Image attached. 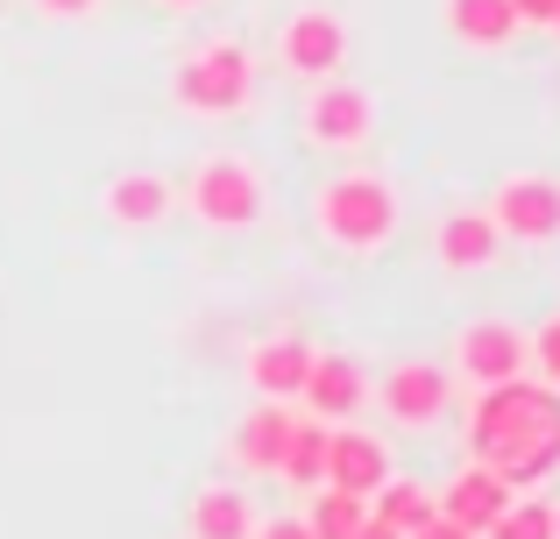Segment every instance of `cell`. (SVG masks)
Here are the masks:
<instances>
[{"label":"cell","mask_w":560,"mask_h":539,"mask_svg":"<svg viewBox=\"0 0 560 539\" xmlns=\"http://www.w3.org/2000/svg\"><path fill=\"white\" fill-rule=\"evenodd\" d=\"M468 461H482L490 476H504L511 490H533L560 469V390L539 376H511L490 384L468 405Z\"/></svg>","instance_id":"6da1fadb"},{"label":"cell","mask_w":560,"mask_h":539,"mask_svg":"<svg viewBox=\"0 0 560 539\" xmlns=\"http://www.w3.org/2000/svg\"><path fill=\"white\" fill-rule=\"evenodd\" d=\"M313 221H319V235H327L334 249L376 256V249H390V242H397L405 207H397V185L390 178H376V171H341L334 185H319Z\"/></svg>","instance_id":"7a4b0ae2"},{"label":"cell","mask_w":560,"mask_h":539,"mask_svg":"<svg viewBox=\"0 0 560 539\" xmlns=\"http://www.w3.org/2000/svg\"><path fill=\"white\" fill-rule=\"evenodd\" d=\"M248 93H256V57L234 36H213L199 50H185L178 71H171V99L185 114H199V121H234L248 107Z\"/></svg>","instance_id":"3957f363"},{"label":"cell","mask_w":560,"mask_h":539,"mask_svg":"<svg viewBox=\"0 0 560 539\" xmlns=\"http://www.w3.org/2000/svg\"><path fill=\"white\" fill-rule=\"evenodd\" d=\"M185 207L199 213L206 227H220V235L256 227V213H262L256 164H248V156H199V171H191V185H185Z\"/></svg>","instance_id":"277c9868"},{"label":"cell","mask_w":560,"mask_h":539,"mask_svg":"<svg viewBox=\"0 0 560 539\" xmlns=\"http://www.w3.org/2000/svg\"><path fill=\"white\" fill-rule=\"evenodd\" d=\"M497 221L504 242H560V178H539V171H511L504 185L482 207Z\"/></svg>","instance_id":"5b68a950"},{"label":"cell","mask_w":560,"mask_h":539,"mask_svg":"<svg viewBox=\"0 0 560 539\" xmlns=\"http://www.w3.org/2000/svg\"><path fill=\"white\" fill-rule=\"evenodd\" d=\"M454 370H462L476 390H490V384H511V376H525V370H533V348H525V327H511V319H468V327L454 333Z\"/></svg>","instance_id":"8992f818"},{"label":"cell","mask_w":560,"mask_h":539,"mask_svg":"<svg viewBox=\"0 0 560 539\" xmlns=\"http://www.w3.org/2000/svg\"><path fill=\"white\" fill-rule=\"evenodd\" d=\"M376 136V99L348 79H319L305 93V142L319 150H362Z\"/></svg>","instance_id":"52a82bcc"},{"label":"cell","mask_w":560,"mask_h":539,"mask_svg":"<svg viewBox=\"0 0 560 539\" xmlns=\"http://www.w3.org/2000/svg\"><path fill=\"white\" fill-rule=\"evenodd\" d=\"M277 57H284V71H299L305 85L341 79V65H348V22L334 8H299L284 22V36H277Z\"/></svg>","instance_id":"ba28073f"},{"label":"cell","mask_w":560,"mask_h":539,"mask_svg":"<svg viewBox=\"0 0 560 539\" xmlns=\"http://www.w3.org/2000/svg\"><path fill=\"white\" fill-rule=\"evenodd\" d=\"M447 405H454V376L440 370V362H397V370L383 376V412H390L397 426H411V433L440 426Z\"/></svg>","instance_id":"9c48e42d"},{"label":"cell","mask_w":560,"mask_h":539,"mask_svg":"<svg viewBox=\"0 0 560 539\" xmlns=\"http://www.w3.org/2000/svg\"><path fill=\"white\" fill-rule=\"evenodd\" d=\"M327 483L348 497H376L390 483V447L362 426H327Z\"/></svg>","instance_id":"30bf717a"},{"label":"cell","mask_w":560,"mask_h":539,"mask_svg":"<svg viewBox=\"0 0 560 539\" xmlns=\"http://www.w3.org/2000/svg\"><path fill=\"white\" fill-rule=\"evenodd\" d=\"M299 398H305V412H313L319 426H348V419H355V405L370 398L362 362L355 355H319V348H313V370H305Z\"/></svg>","instance_id":"8fae6325"},{"label":"cell","mask_w":560,"mask_h":539,"mask_svg":"<svg viewBox=\"0 0 560 539\" xmlns=\"http://www.w3.org/2000/svg\"><path fill=\"white\" fill-rule=\"evenodd\" d=\"M511 497H518V490H511L504 476H490L482 461H468V469H462V476H454V483L433 497V512H440V518H454L462 532H476V539H482V532L497 526V512H504Z\"/></svg>","instance_id":"7c38bea8"},{"label":"cell","mask_w":560,"mask_h":539,"mask_svg":"<svg viewBox=\"0 0 560 539\" xmlns=\"http://www.w3.org/2000/svg\"><path fill=\"white\" fill-rule=\"evenodd\" d=\"M291 426H299L291 405L256 398V412L234 426V461H242L248 476H277V461H284V447H291Z\"/></svg>","instance_id":"4fadbf2b"},{"label":"cell","mask_w":560,"mask_h":539,"mask_svg":"<svg viewBox=\"0 0 560 539\" xmlns=\"http://www.w3.org/2000/svg\"><path fill=\"white\" fill-rule=\"evenodd\" d=\"M100 207H107V221H114V227H156L171 207H178V192H171L156 171H121V178H107Z\"/></svg>","instance_id":"5bb4252c"},{"label":"cell","mask_w":560,"mask_h":539,"mask_svg":"<svg viewBox=\"0 0 560 539\" xmlns=\"http://www.w3.org/2000/svg\"><path fill=\"white\" fill-rule=\"evenodd\" d=\"M305 370H313V348L299 341V333H277V341H256L248 348V384H256V398H299Z\"/></svg>","instance_id":"9a60e30c"},{"label":"cell","mask_w":560,"mask_h":539,"mask_svg":"<svg viewBox=\"0 0 560 539\" xmlns=\"http://www.w3.org/2000/svg\"><path fill=\"white\" fill-rule=\"evenodd\" d=\"M433 249H440L447 270H490L497 249H504V235H497V221L482 207H468V213H447V221H440Z\"/></svg>","instance_id":"2e32d148"},{"label":"cell","mask_w":560,"mask_h":539,"mask_svg":"<svg viewBox=\"0 0 560 539\" xmlns=\"http://www.w3.org/2000/svg\"><path fill=\"white\" fill-rule=\"evenodd\" d=\"M447 28L468 50H504L518 36V8L511 0H447Z\"/></svg>","instance_id":"e0dca14e"},{"label":"cell","mask_w":560,"mask_h":539,"mask_svg":"<svg viewBox=\"0 0 560 539\" xmlns=\"http://www.w3.org/2000/svg\"><path fill=\"white\" fill-rule=\"evenodd\" d=\"M256 532V512L234 483H206L191 497V539H248Z\"/></svg>","instance_id":"ac0fdd59"},{"label":"cell","mask_w":560,"mask_h":539,"mask_svg":"<svg viewBox=\"0 0 560 539\" xmlns=\"http://www.w3.org/2000/svg\"><path fill=\"white\" fill-rule=\"evenodd\" d=\"M277 476H284L291 490L327 483V426H319V419H299V426H291V447H284V461H277Z\"/></svg>","instance_id":"d6986e66"},{"label":"cell","mask_w":560,"mask_h":539,"mask_svg":"<svg viewBox=\"0 0 560 539\" xmlns=\"http://www.w3.org/2000/svg\"><path fill=\"white\" fill-rule=\"evenodd\" d=\"M370 518H383L390 532H419L425 518H433V490H425V483H405V476H390V483L370 497Z\"/></svg>","instance_id":"ffe728a7"},{"label":"cell","mask_w":560,"mask_h":539,"mask_svg":"<svg viewBox=\"0 0 560 539\" xmlns=\"http://www.w3.org/2000/svg\"><path fill=\"white\" fill-rule=\"evenodd\" d=\"M362 518H370V497H348V490H334V483H319L313 504H305V532L313 539H348Z\"/></svg>","instance_id":"44dd1931"},{"label":"cell","mask_w":560,"mask_h":539,"mask_svg":"<svg viewBox=\"0 0 560 539\" xmlns=\"http://www.w3.org/2000/svg\"><path fill=\"white\" fill-rule=\"evenodd\" d=\"M482 539H553V504L539 497H511L504 512H497V526Z\"/></svg>","instance_id":"7402d4cb"},{"label":"cell","mask_w":560,"mask_h":539,"mask_svg":"<svg viewBox=\"0 0 560 539\" xmlns=\"http://www.w3.org/2000/svg\"><path fill=\"white\" fill-rule=\"evenodd\" d=\"M525 348H533V370H539V384H553V390H560V313H553L539 333H525Z\"/></svg>","instance_id":"603a6c76"},{"label":"cell","mask_w":560,"mask_h":539,"mask_svg":"<svg viewBox=\"0 0 560 539\" xmlns=\"http://www.w3.org/2000/svg\"><path fill=\"white\" fill-rule=\"evenodd\" d=\"M518 8V28H553L560 22V0H511Z\"/></svg>","instance_id":"cb8c5ba5"},{"label":"cell","mask_w":560,"mask_h":539,"mask_svg":"<svg viewBox=\"0 0 560 539\" xmlns=\"http://www.w3.org/2000/svg\"><path fill=\"white\" fill-rule=\"evenodd\" d=\"M248 539H313V532H305V518H270V526H256Z\"/></svg>","instance_id":"d4e9b609"},{"label":"cell","mask_w":560,"mask_h":539,"mask_svg":"<svg viewBox=\"0 0 560 539\" xmlns=\"http://www.w3.org/2000/svg\"><path fill=\"white\" fill-rule=\"evenodd\" d=\"M405 539H476V532H462L454 518H440V512H433V518H425L419 532H405Z\"/></svg>","instance_id":"484cf974"},{"label":"cell","mask_w":560,"mask_h":539,"mask_svg":"<svg viewBox=\"0 0 560 539\" xmlns=\"http://www.w3.org/2000/svg\"><path fill=\"white\" fill-rule=\"evenodd\" d=\"M36 8H43V14H65V22H71V14H93L100 0H36Z\"/></svg>","instance_id":"4316f807"},{"label":"cell","mask_w":560,"mask_h":539,"mask_svg":"<svg viewBox=\"0 0 560 539\" xmlns=\"http://www.w3.org/2000/svg\"><path fill=\"white\" fill-rule=\"evenodd\" d=\"M348 539H405V532H390V526H383V518H362V526L348 532Z\"/></svg>","instance_id":"83f0119b"},{"label":"cell","mask_w":560,"mask_h":539,"mask_svg":"<svg viewBox=\"0 0 560 539\" xmlns=\"http://www.w3.org/2000/svg\"><path fill=\"white\" fill-rule=\"evenodd\" d=\"M164 8H199V0H164Z\"/></svg>","instance_id":"f1b7e54d"},{"label":"cell","mask_w":560,"mask_h":539,"mask_svg":"<svg viewBox=\"0 0 560 539\" xmlns=\"http://www.w3.org/2000/svg\"><path fill=\"white\" fill-rule=\"evenodd\" d=\"M553 539H560V504H553Z\"/></svg>","instance_id":"f546056e"},{"label":"cell","mask_w":560,"mask_h":539,"mask_svg":"<svg viewBox=\"0 0 560 539\" xmlns=\"http://www.w3.org/2000/svg\"><path fill=\"white\" fill-rule=\"evenodd\" d=\"M553 36H560V22H553Z\"/></svg>","instance_id":"4dcf8cb0"}]
</instances>
